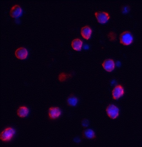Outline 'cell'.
<instances>
[{"label": "cell", "mask_w": 142, "mask_h": 147, "mask_svg": "<svg viewBox=\"0 0 142 147\" xmlns=\"http://www.w3.org/2000/svg\"><path fill=\"white\" fill-rule=\"evenodd\" d=\"M15 134V130L12 127H8L2 131L0 135V139L3 142L10 141Z\"/></svg>", "instance_id": "6da1fadb"}, {"label": "cell", "mask_w": 142, "mask_h": 147, "mask_svg": "<svg viewBox=\"0 0 142 147\" xmlns=\"http://www.w3.org/2000/svg\"><path fill=\"white\" fill-rule=\"evenodd\" d=\"M120 43L124 45H129L133 41V36L132 33L129 31H125L122 33L120 36Z\"/></svg>", "instance_id": "7a4b0ae2"}, {"label": "cell", "mask_w": 142, "mask_h": 147, "mask_svg": "<svg viewBox=\"0 0 142 147\" xmlns=\"http://www.w3.org/2000/svg\"><path fill=\"white\" fill-rule=\"evenodd\" d=\"M107 115L110 118H116L119 115V109L113 104H110L106 109Z\"/></svg>", "instance_id": "3957f363"}, {"label": "cell", "mask_w": 142, "mask_h": 147, "mask_svg": "<svg viewBox=\"0 0 142 147\" xmlns=\"http://www.w3.org/2000/svg\"><path fill=\"white\" fill-rule=\"evenodd\" d=\"M95 15L98 22L105 23L110 19L109 14L106 12L97 11L95 13Z\"/></svg>", "instance_id": "277c9868"}, {"label": "cell", "mask_w": 142, "mask_h": 147, "mask_svg": "<svg viewBox=\"0 0 142 147\" xmlns=\"http://www.w3.org/2000/svg\"><path fill=\"white\" fill-rule=\"evenodd\" d=\"M61 114L60 109L59 107H52L49 109V117L50 119H55L58 118Z\"/></svg>", "instance_id": "5b68a950"}, {"label": "cell", "mask_w": 142, "mask_h": 147, "mask_svg": "<svg viewBox=\"0 0 142 147\" xmlns=\"http://www.w3.org/2000/svg\"><path fill=\"white\" fill-rule=\"evenodd\" d=\"M124 94V90L122 86L118 85L116 86L112 91L113 98V99L117 100Z\"/></svg>", "instance_id": "8992f818"}, {"label": "cell", "mask_w": 142, "mask_h": 147, "mask_svg": "<svg viewBox=\"0 0 142 147\" xmlns=\"http://www.w3.org/2000/svg\"><path fill=\"white\" fill-rule=\"evenodd\" d=\"M15 55L17 59H24L28 56V51L25 48L20 47L16 50Z\"/></svg>", "instance_id": "52a82bcc"}, {"label": "cell", "mask_w": 142, "mask_h": 147, "mask_svg": "<svg viewBox=\"0 0 142 147\" xmlns=\"http://www.w3.org/2000/svg\"><path fill=\"white\" fill-rule=\"evenodd\" d=\"M102 66L105 70L110 72L112 71L114 69V61L111 59H107L103 62Z\"/></svg>", "instance_id": "ba28073f"}, {"label": "cell", "mask_w": 142, "mask_h": 147, "mask_svg": "<svg viewBox=\"0 0 142 147\" xmlns=\"http://www.w3.org/2000/svg\"><path fill=\"white\" fill-rule=\"evenodd\" d=\"M22 12L21 7L20 5H14L12 6L10 11V15L12 17H19L21 14Z\"/></svg>", "instance_id": "9c48e42d"}, {"label": "cell", "mask_w": 142, "mask_h": 147, "mask_svg": "<svg viewBox=\"0 0 142 147\" xmlns=\"http://www.w3.org/2000/svg\"><path fill=\"white\" fill-rule=\"evenodd\" d=\"M92 30L89 26H85L81 29V33L82 37L86 40H88L92 34Z\"/></svg>", "instance_id": "30bf717a"}, {"label": "cell", "mask_w": 142, "mask_h": 147, "mask_svg": "<svg viewBox=\"0 0 142 147\" xmlns=\"http://www.w3.org/2000/svg\"><path fill=\"white\" fill-rule=\"evenodd\" d=\"M29 109L28 107L25 106H22L17 110V114L20 117H26L29 114Z\"/></svg>", "instance_id": "8fae6325"}, {"label": "cell", "mask_w": 142, "mask_h": 147, "mask_svg": "<svg viewBox=\"0 0 142 147\" xmlns=\"http://www.w3.org/2000/svg\"><path fill=\"white\" fill-rule=\"evenodd\" d=\"M83 42L79 39H75L72 41L71 45L75 50L79 51L82 49Z\"/></svg>", "instance_id": "7c38bea8"}, {"label": "cell", "mask_w": 142, "mask_h": 147, "mask_svg": "<svg viewBox=\"0 0 142 147\" xmlns=\"http://www.w3.org/2000/svg\"><path fill=\"white\" fill-rule=\"evenodd\" d=\"M83 137L87 139H93L96 138L95 133L91 129H86L84 131Z\"/></svg>", "instance_id": "4fadbf2b"}, {"label": "cell", "mask_w": 142, "mask_h": 147, "mask_svg": "<svg viewBox=\"0 0 142 147\" xmlns=\"http://www.w3.org/2000/svg\"><path fill=\"white\" fill-rule=\"evenodd\" d=\"M78 102V99L73 94H71L67 100V103L68 106L70 107H75L76 106Z\"/></svg>", "instance_id": "5bb4252c"}, {"label": "cell", "mask_w": 142, "mask_h": 147, "mask_svg": "<svg viewBox=\"0 0 142 147\" xmlns=\"http://www.w3.org/2000/svg\"><path fill=\"white\" fill-rule=\"evenodd\" d=\"M71 76L72 75L71 74H67L64 72H62L59 74L58 79L60 81L63 82L65 81L68 78H70Z\"/></svg>", "instance_id": "9a60e30c"}, {"label": "cell", "mask_w": 142, "mask_h": 147, "mask_svg": "<svg viewBox=\"0 0 142 147\" xmlns=\"http://www.w3.org/2000/svg\"><path fill=\"white\" fill-rule=\"evenodd\" d=\"M108 39L110 40H114L116 39V35L113 32H111L108 34Z\"/></svg>", "instance_id": "2e32d148"}, {"label": "cell", "mask_w": 142, "mask_h": 147, "mask_svg": "<svg viewBox=\"0 0 142 147\" xmlns=\"http://www.w3.org/2000/svg\"><path fill=\"white\" fill-rule=\"evenodd\" d=\"M82 124L84 127H87L89 125V121H88V120L84 119L82 121Z\"/></svg>", "instance_id": "e0dca14e"}]
</instances>
